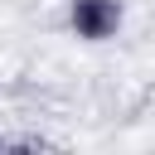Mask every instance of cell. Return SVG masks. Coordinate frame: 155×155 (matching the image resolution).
I'll return each mask as SVG.
<instances>
[{"label":"cell","mask_w":155,"mask_h":155,"mask_svg":"<svg viewBox=\"0 0 155 155\" xmlns=\"http://www.w3.org/2000/svg\"><path fill=\"white\" fill-rule=\"evenodd\" d=\"M121 19H126L121 0H73V5H68V24H73V34H78L82 44H107V39H116Z\"/></svg>","instance_id":"1"}]
</instances>
